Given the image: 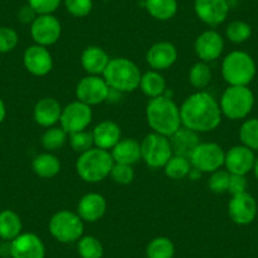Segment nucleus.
<instances>
[{
	"instance_id": "43",
	"label": "nucleus",
	"mask_w": 258,
	"mask_h": 258,
	"mask_svg": "<svg viewBox=\"0 0 258 258\" xmlns=\"http://www.w3.org/2000/svg\"><path fill=\"white\" fill-rule=\"evenodd\" d=\"M247 178L245 175H233L230 173L229 186H228V192L233 195H238V194L245 192L247 190Z\"/></svg>"
},
{
	"instance_id": "29",
	"label": "nucleus",
	"mask_w": 258,
	"mask_h": 258,
	"mask_svg": "<svg viewBox=\"0 0 258 258\" xmlns=\"http://www.w3.org/2000/svg\"><path fill=\"white\" fill-rule=\"evenodd\" d=\"M146 9L157 21H170L177 13V0H146Z\"/></svg>"
},
{
	"instance_id": "18",
	"label": "nucleus",
	"mask_w": 258,
	"mask_h": 258,
	"mask_svg": "<svg viewBox=\"0 0 258 258\" xmlns=\"http://www.w3.org/2000/svg\"><path fill=\"white\" fill-rule=\"evenodd\" d=\"M254 153L245 146H234L225 153L224 165L233 175H247L254 166Z\"/></svg>"
},
{
	"instance_id": "21",
	"label": "nucleus",
	"mask_w": 258,
	"mask_h": 258,
	"mask_svg": "<svg viewBox=\"0 0 258 258\" xmlns=\"http://www.w3.org/2000/svg\"><path fill=\"white\" fill-rule=\"evenodd\" d=\"M168 140H170L173 155L182 156L186 158H190L195 148L200 145L199 133L182 125L171 137H168Z\"/></svg>"
},
{
	"instance_id": "13",
	"label": "nucleus",
	"mask_w": 258,
	"mask_h": 258,
	"mask_svg": "<svg viewBox=\"0 0 258 258\" xmlns=\"http://www.w3.org/2000/svg\"><path fill=\"white\" fill-rule=\"evenodd\" d=\"M228 214L235 224H250L257 215V203H255L254 198L247 191L238 194V195H233L228 204Z\"/></svg>"
},
{
	"instance_id": "32",
	"label": "nucleus",
	"mask_w": 258,
	"mask_h": 258,
	"mask_svg": "<svg viewBox=\"0 0 258 258\" xmlns=\"http://www.w3.org/2000/svg\"><path fill=\"white\" fill-rule=\"evenodd\" d=\"M212 70H210L209 64L207 62H197L195 64H192V68L188 71V83L199 90L207 88L212 81Z\"/></svg>"
},
{
	"instance_id": "12",
	"label": "nucleus",
	"mask_w": 258,
	"mask_h": 258,
	"mask_svg": "<svg viewBox=\"0 0 258 258\" xmlns=\"http://www.w3.org/2000/svg\"><path fill=\"white\" fill-rule=\"evenodd\" d=\"M62 27L53 14H41L31 24V36L34 43L48 47L56 43L61 37Z\"/></svg>"
},
{
	"instance_id": "39",
	"label": "nucleus",
	"mask_w": 258,
	"mask_h": 258,
	"mask_svg": "<svg viewBox=\"0 0 258 258\" xmlns=\"http://www.w3.org/2000/svg\"><path fill=\"white\" fill-rule=\"evenodd\" d=\"M230 173L228 171L217 170L212 172L209 181H208V186L210 190L214 194H223L228 191V186H229Z\"/></svg>"
},
{
	"instance_id": "33",
	"label": "nucleus",
	"mask_w": 258,
	"mask_h": 258,
	"mask_svg": "<svg viewBox=\"0 0 258 258\" xmlns=\"http://www.w3.org/2000/svg\"><path fill=\"white\" fill-rule=\"evenodd\" d=\"M68 141V133L64 132L61 126H49L46 132L42 135L41 143L44 150L56 151L63 147Z\"/></svg>"
},
{
	"instance_id": "11",
	"label": "nucleus",
	"mask_w": 258,
	"mask_h": 258,
	"mask_svg": "<svg viewBox=\"0 0 258 258\" xmlns=\"http://www.w3.org/2000/svg\"><path fill=\"white\" fill-rule=\"evenodd\" d=\"M110 88L104 78L88 75L79 81L76 86V98L89 106L104 103L109 98Z\"/></svg>"
},
{
	"instance_id": "40",
	"label": "nucleus",
	"mask_w": 258,
	"mask_h": 258,
	"mask_svg": "<svg viewBox=\"0 0 258 258\" xmlns=\"http://www.w3.org/2000/svg\"><path fill=\"white\" fill-rule=\"evenodd\" d=\"M110 176L114 182L119 183V185H128L135 180V170H133V166L131 165L114 163Z\"/></svg>"
},
{
	"instance_id": "9",
	"label": "nucleus",
	"mask_w": 258,
	"mask_h": 258,
	"mask_svg": "<svg viewBox=\"0 0 258 258\" xmlns=\"http://www.w3.org/2000/svg\"><path fill=\"white\" fill-rule=\"evenodd\" d=\"M188 160L195 170L200 172L212 173L220 170V167L224 165L225 152L218 143L200 142Z\"/></svg>"
},
{
	"instance_id": "17",
	"label": "nucleus",
	"mask_w": 258,
	"mask_h": 258,
	"mask_svg": "<svg viewBox=\"0 0 258 258\" xmlns=\"http://www.w3.org/2000/svg\"><path fill=\"white\" fill-rule=\"evenodd\" d=\"M194 48H195L197 56L203 62L208 63V62L219 58L223 49H224V41L217 31L209 29V31L203 32L200 36L197 37L195 43H194Z\"/></svg>"
},
{
	"instance_id": "45",
	"label": "nucleus",
	"mask_w": 258,
	"mask_h": 258,
	"mask_svg": "<svg viewBox=\"0 0 258 258\" xmlns=\"http://www.w3.org/2000/svg\"><path fill=\"white\" fill-rule=\"evenodd\" d=\"M7 116V108H6V104H4V101L0 99V124L3 123L4 119H6Z\"/></svg>"
},
{
	"instance_id": "31",
	"label": "nucleus",
	"mask_w": 258,
	"mask_h": 258,
	"mask_svg": "<svg viewBox=\"0 0 258 258\" xmlns=\"http://www.w3.org/2000/svg\"><path fill=\"white\" fill-rule=\"evenodd\" d=\"M191 162L188 158L182 157V156L172 155V157L167 161L163 168H165V173L167 177L172 178V180H181V178L186 177L191 171Z\"/></svg>"
},
{
	"instance_id": "42",
	"label": "nucleus",
	"mask_w": 258,
	"mask_h": 258,
	"mask_svg": "<svg viewBox=\"0 0 258 258\" xmlns=\"http://www.w3.org/2000/svg\"><path fill=\"white\" fill-rule=\"evenodd\" d=\"M28 4L37 12L38 16H41V14H52L56 12L61 4V0H28Z\"/></svg>"
},
{
	"instance_id": "10",
	"label": "nucleus",
	"mask_w": 258,
	"mask_h": 258,
	"mask_svg": "<svg viewBox=\"0 0 258 258\" xmlns=\"http://www.w3.org/2000/svg\"><path fill=\"white\" fill-rule=\"evenodd\" d=\"M93 120L91 106L76 100L62 108L59 124L68 135L85 131Z\"/></svg>"
},
{
	"instance_id": "14",
	"label": "nucleus",
	"mask_w": 258,
	"mask_h": 258,
	"mask_svg": "<svg viewBox=\"0 0 258 258\" xmlns=\"http://www.w3.org/2000/svg\"><path fill=\"white\" fill-rule=\"evenodd\" d=\"M23 64L32 75L46 76L53 69V58L47 47L33 44L24 51Z\"/></svg>"
},
{
	"instance_id": "34",
	"label": "nucleus",
	"mask_w": 258,
	"mask_h": 258,
	"mask_svg": "<svg viewBox=\"0 0 258 258\" xmlns=\"http://www.w3.org/2000/svg\"><path fill=\"white\" fill-rule=\"evenodd\" d=\"M78 252L81 258H101L104 254V248L98 238L85 235L79 239Z\"/></svg>"
},
{
	"instance_id": "2",
	"label": "nucleus",
	"mask_w": 258,
	"mask_h": 258,
	"mask_svg": "<svg viewBox=\"0 0 258 258\" xmlns=\"http://www.w3.org/2000/svg\"><path fill=\"white\" fill-rule=\"evenodd\" d=\"M146 118L153 132L166 137H171L182 125L180 109L175 101L165 95L157 96L148 101Z\"/></svg>"
},
{
	"instance_id": "3",
	"label": "nucleus",
	"mask_w": 258,
	"mask_h": 258,
	"mask_svg": "<svg viewBox=\"0 0 258 258\" xmlns=\"http://www.w3.org/2000/svg\"><path fill=\"white\" fill-rule=\"evenodd\" d=\"M103 78L113 90L132 93L140 88L142 74L133 61L125 57H116L109 61Z\"/></svg>"
},
{
	"instance_id": "44",
	"label": "nucleus",
	"mask_w": 258,
	"mask_h": 258,
	"mask_svg": "<svg viewBox=\"0 0 258 258\" xmlns=\"http://www.w3.org/2000/svg\"><path fill=\"white\" fill-rule=\"evenodd\" d=\"M37 17H38V14H37V12L29 4L23 6L18 11V19L23 24H32Z\"/></svg>"
},
{
	"instance_id": "16",
	"label": "nucleus",
	"mask_w": 258,
	"mask_h": 258,
	"mask_svg": "<svg viewBox=\"0 0 258 258\" xmlns=\"http://www.w3.org/2000/svg\"><path fill=\"white\" fill-rule=\"evenodd\" d=\"M46 248L34 233H21L11 242L12 258H44Z\"/></svg>"
},
{
	"instance_id": "1",
	"label": "nucleus",
	"mask_w": 258,
	"mask_h": 258,
	"mask_svg": "<svg viewBox=\"0 0 258 258\" xmlns=\"http://www.w3.org/2000/svg\"><path fill=\"white\" fill-rule=\"evenodd\" d=\"M181 124L197 133L212 132L222 121L220 105L207 91H198L187 96L180 108Z\"/></svg>"
},
{
	"instance_id": "27",
	"label": "nucleus",
	"mask_w": 258,
	"mask_h": 258,
	"mask_svg": "<svg viewBox=\"0 0 258 258\" xmlns=\"http://www.w3.org/2000/svg\"><path fill=\"white\" fill-rule=\"evenodd\" d=\"M32 170L39 177L52 178L58 175L59 170H61V162L53 153L44 152L33 158Z\"/></svg>"
},
{
	"instance_id": "35",
	"label": "nucleus",
	"mask_w": 258,
	"mask_h": 258,
	"mask_svg": "<svg viewBox=\"0 0 258 258\" xmlns=\"http://www.w3.org/2000/svg\"><path fill=\"white\" fill-rule=\"evenodd\" d=\"M239 138L243 146L258 151V118L245 120L239 131Z\"/></svg>"
},
{
	"instance_id": "24",
	"label": "nucleus",
	"mask_w": 258,
	"mask_h": 258,
	"mask_svg": "<svg viewBox=\"0 0 258 258\" xmlns=\"http://www.w3.org/2000/svg\"><path fill=\"white\" fill-rule=\"evenodd\" d=\"M93 136L95 147L109 151L121 140V131L115 121L104 120L94 128Z\"/></svg>"
},
{
	"instance_id": "6",
	"label": "nucleus",
	"mask_w": 258,
	"mask_h": 258,
	"mask_svg": "<svg viewBox=\"0 0 258 258\" xmlns=\"http://www.w3.org/2000/svg\"><path fill=\"white\" fill-rule=\"evenodd\" d=\"M254 96L247 86H229L220 99V110L223 115L232 120L243 119L252 111Z\"/></svg>"
},
{
	"instance_id": "20",
	"label": "nucleus",
	"mask_w": 258,
	"mask_h": 258,
	"mask_svg": "<svg viewBox=\"0 0 258 258\" xmlns=\"http://www.w3.org/2000/svg\"><path fill=\"white\" fill-rule=\"evenodd\" d=\"M106 200L98 192H89L84 195L78 204V214L84 222L95 223L105 215Z\"/></svg>"
},
{
	"instance_id": "8",
	"label": "nucleus",
	"mask_w": 258,
	"mask_h": 258,
	"mask_svg": "<svg viewBox=\"0 0 258 258\" xmlns=\"http://www.w3.org/2000/svg\"><path fill=\"white\" fill-rule=\"evenodd\" d=\"M141 153L146 165L152 168L163 167L173 155L168 137L155 132L143 138L141 142Z\"/></svg>"
},
{
	"instance_id": "26",
	"label": "nucleus",
	"mask_w": 258,
	"mask_h": 258,
	"mask_svg": "<svg viewBox=\"0 0 258 258\" xmlns=\"http://www.w3.org/2000/svg\"><path fill=\"white\" fill-rule=\"evenodd\" d=\"M23 229L21 217L11 209L0 212V239L12 242L16 239Z\"/></svg>"
},
{
	"instance_id": "15",
	"label": "nucleus",
	"mask_w": 258,
	"mask_h": 258,
	"mask_svg": "<svg viewBox=\"0 0 258 258\" xmlns=\"http://www.w3.org/2000/svg\"><path fill=\"white\" fill-rule=\"evenodd\" d=\"M194 9L200 21L210 27H217L227 19L229 4L227 0H195Z\"/></svg>"
},
{
	"instance_id": "5",
	"label": "nucleus",
	"mask_w": 258,
	"mask_h": 258,
	"mask_svg": "<svg viewBox=\"0 0 258 258\" xmlns=\"http://www.w3.org/2000/svg\"><path fill=\"white\" fill-rule=\"evenodd\" d=\"M222 75L229 86H247L254 79L255 63L245 52L233 51L223 59Z\"/></svg>"
},
{
	"instance_id": "28",
	"label": "nucleus",
	"mask_w": 258,
	"mask_h": 258,
	"mask_svg": "<svg viewBox=\"0 0 258 258\" xmlns=\"http://www.w3.org/2000/svg\"><path fill=\"white\" fill-rule=\"evenodd\" d=\"M140 88L148 98H157V96L163 95L166 91L165 78L161 75L160 71H148L142 75Z\"/></svg>"
},
{
	"instance_id": "23",
	"label": "nucleus",
	"mask_w": 258,
	"mask_h": 258,
	"mask_svg": "<svg viewBox=\"0 0 258 258\" xmlns=\"http://www.w3.org/2000/svg\"><path fill=\"white\" fill-rule=\"evenodd\" d=\"M81 66L89 75L100 76L108 66V53L99 46H89L81 53Z\"/></svg>"
},
{
	"instance_id": "47",
	"label": "nucleus",
	"mask_w": 258,
	"mask_h": 258,
	"mask_svg": "<svg viewBox=\"0 0 258 258\" xmlns=\"http://www.w3.org/2000/svg\"><path fill=\"white\" fill-rule=\"evenodd\" d=\"M146 258H147V257H146Z\"/></svg>"
},
{
	"instance_id": "37",
	"label": "nucleus",
	"mask_w": 258,
	"mask_h": 258,
	"mask_svg": "<svg viewBox=\"0 0 258 258\" xmlns=\"http://www.w3.org/2000/svg\"><path fill=\"white\" fill-rule=\"evenodd\" d=\"M70 136V146L75 152L84 153L86 151L91 150L95 147L94 145V136L93 132H88V131H81V132L71 133Z\"/></svg>"
},
{
	"instance_id": "19",
	"label": "nucleus",
	"mask_w": 258,
	"mask_h": 258,
	"mask_svg": "<svg viewBox=\"0 0 258 258\" xmlns=\"http://www.w3.org/2000/svg\"><path fill=\"white\" fill-rule=\"evenodd\" d=\"M177 59V49L170 42L152 44L146 54V61L155 71L167 70Z\"/></svg>"
},
{
	"instance_id": "7",
	"label": "nucleus",
	"mask_w": 258,
	"mask_h": 258,
	"mask_svg": "<svg viewBox=\"0 0 258 258\" xmlns=\"http://www.w3.org/2000/svg\"><path fill=\"white\" fill-rule=\"evenodd\" d=\"M48 229L52 237L61 243H73L80 239L84 233V220L78 213L59 210L49 219Z\"/></svg>"
},
{
	"instance_id": "25",
	"label": "nucleus",
	"mask_w": 258,
	"mask_h": 258,
	"mask_svg": "<svg viewBox=\"0 0 258 258\" xmlns=\"http://www.w3.org/2000/svg\"><path fill=\"white\" fill-rule=\"evenodd\" d=\"M111 157L114 163H124L133 166L138 161L142 160L141 153V143L135 138H124L120 140L111 150Z\"/></svg>"
},
{
	"instance_id": "22",
	"label": "nucleus",
	"mask_w": 258,
	"mask_h": 258,
	"mask_svg": "<svg viewBox=\"0 0 258 258\" xmlns=\"http://www.w3.org/2000/svg\"><path fill=\"white\" fill-rule=\"evenodd\" d=\"M62 106L54 98H43L34 105L33 118L41 126H53L61 119Z\"/></svg>"
},
{
	"instance_id": "4",
	"label": "nucleus",
	"mask_w": 258,
	"mask_h": 258,
	"mask_svg": "<svg viewBox=\"0 0 258 258\" xmlns=\"http://www.w3.org/2000/svg\"><path fill=\"white\" fill-rule=\"evenodd\" d=\"M114 160L109 151L94 147L81 153L76 161V172L85 182L96 183L110 176Z\"/></svg>"
},
{
	"instance_id": "36",
	"label": "nucleus",
	"mask_w": 258,
	"mask_h": 258,
	"mask_svg": "<svg viewBox=\"0 0 258 258\" xmlns=\"http://www.w3.org/2000/svg\"><path fill=\"white\" fill-rule=\"evenodd\" d=\"M225 34H227V38L233 43H243L249 39L252 28L249 24L243 21H233L227 26Z\"/></svg>"
},
{
	"instance_id": "46",
	"label": "nucleus",
	"mask_w": 258,
	"mask_h": 258,
	"mask_svg": "<svg viewBox=\"0 0 258 258\" xmlns=\"http://www.w3.org/2000/svg\"><path fill=\"white\" fill-rule=\"evenodd\" d=\"M253 171H254L255 178H257V180H258V157L255 158V161H254V166H253Z\"/></svg>"
},
{
	"instance_id": "41",
	"label": "nucleus",
	"mask_w": 258,
	"mask_h": 258,
	"mask_svg": "<svg viewBox=\"0 0 258 258\" xmlns=\"http://www.w3.org/2000/svg\"><path fill=\"white\" fill-rule=\"evenodd\" d=\"M19 36L11 27H0V53H8L18 46Z\"/></svg>"
},
{
	"instance_id": "38",
	"label": "nucleus",
	"mask_w": 258,
	"mask_h": 258,
	"mask_svg": "<svg viewBox=\"0 0 258 258\" xmlns=\"http://www.w3.org/2000/svg\"><path fill=\"white\" fill-rule=\"evenodd\" d=\"M64 8L71 16L84 18L93 11V0H63Z\"/></svg>"
},
{
	"instance_id": "30",
	"label": "nucleus",
	"mask_w": 258,
	"mask_h": 258,
	"mask_svg": "<svg viewBox=\"0 0 258 258\" xmlns=\"http://www.w3.org/2000/svg\"><path fill=\"white\" fill-rule=\"evenodd\" d=\"M147 258H173L175 245L167 237H157L151 240L146 249Z\"/></svg>"
}]
</instances>
